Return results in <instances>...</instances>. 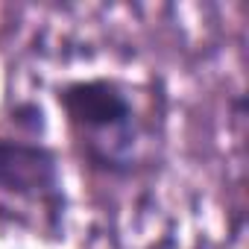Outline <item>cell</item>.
<instances>
[{
	"mask_svg": "<svg viewBox=\"0 0 249 249\" xmlns=\"http://www.w3.org/2000/svg\"><path fill=\"white\" fill-rule=\"evenodd\" d=\"M56 100L85 144V161L97 170L106 164V135L123 150L132 153L135 144V108L117 79L91 76L71 79L56 88Z\"/></svg>",
	"mask_w": 249,
	"mask_h": 249,
	"instance_id": "1",
	"label": "cell"
},
{
	"mask_svg": "<svg viewBox=\"0 0 249 249\" xmlns=\"http://www.w3.org/2000/svg\"><path fill=\"white\" fill-rule=\"evenodd\" d=\"M0 191L41 202L53 226L65 217V185L59 156L44 141L30 138H0Z\"/></svg>",
	"mask_w": 249,
	"mask_h": 249,
	"instance_id": "2",
	"label": "cell"
},
{
	"mask_svg": "<svg viewBox=\"0 0 249 249\" xmlns=\"http://www.w3.org/2000/svg\"><path fill=\"white\" fill-rule=\"evenodd\" d=\"M9 120H12V126H18L30 141H38V138H44V132H47V111H44L41 103H36V100H21V103H15L12 111H9Z\"/></svg>",
	"mask_w": 249,
	"mask_h": 249,
	"instance_id": "3",
	"label": "cell"
}]
</instances>
